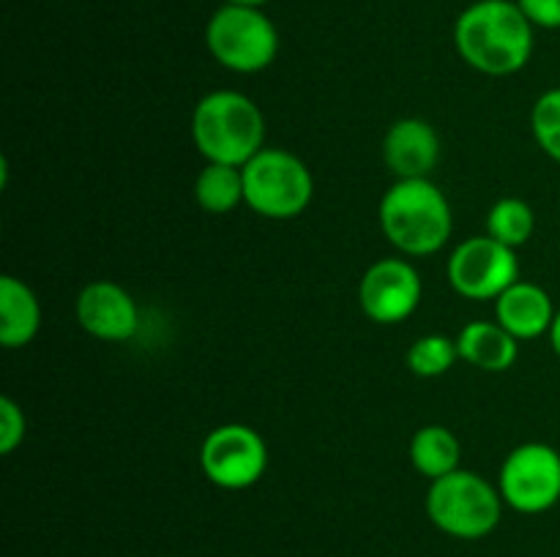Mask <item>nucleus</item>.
<instances>
[{"instance_id": "f257e3e1", "label": "nucleus", "mask_w": 560, "mask_h": 557, "mask_svg": "<svg viewBox=\"0 0 560 557\" xmlns=\"http://www.w3.org/2000/svg\"><path fill=\"white\" fill-rule=\"evenodd\" d=\"M454 47L481 74H517L534 55V22L517 0H476L454 22Z\"/></svg>"}, {"instance_id": "f03ea898", "label": "nucleus", "mask_w": 560, "mask_h": 557, "mask_svg": "<svg viewBox=\"0 0 560 557\" xmlns=\"http://www.w3.org/2000/svg\"><path fill=\"white\" fill-rule=\"evenodd\" d=\"M388 244L408 257H430L452 238V205L430 178L397 180L381 200Z\"/></svg>"}, {"instance_id": "7ed1b4c3", "label": "nucleus", "mask_w": 560, "mask_h": 557, "mask_svg": "<svg viewBox=\"0 0 560 557\" xmlns=\"http://www.w3.org/2000/svg\"><path fill=\"white\" fill-rule=\"evenodd\" d=\"M191 140L208 162L244 167L262 151L266 118L244 93L213 91L197 102L191 115Z\"/></svg>"}, {"instance_id": "20e7f679", "label": "nucleus", "mask_w": 560, "mask_h": 557, "mask_svg": "<svg viewBox=\"0 0 560 557\" xmlns=\"http://www.w3.org/2000/svg\"><path fill=\"white\" fill-rule=\"evenodd\" d=\"M501 489L470 470H454L432 481L427 491V513L432 524L454 538L476 541L490 535L501 522Z\"/></svg>"}, {"instance_id": "39448f33", "label": "nucleus", "mask_w": 560, "mask_h": 557, "mask_svg": "<svg viewBox=\"0 0 560 557\" xmlns=\"http://www.w3.org/2000/svg\"><path fill=\"white\" fill-rule=\"evenodd\" d=\"M244 202L266 218H295L310 208L315 180L295 153L262 147L244 164Z\"/></svg>"}, {"instance_id": "423d86ee", "label": "nucleus", "mask_w": 560, "mask_h": 557, "mask_svg": "<svg viewBox=\"0 0 560 557\" xmlns=\"http://www.w3.org/2000/svg\"><path fill=\"white\" fill-rule=\"evenodd\" d=\"M206 44L213 60L224 69L257 74L277 60L279 33L262 9L224 3L208 20Z\"/></svg>"}, {"instance_id": "0eeeda50", "label": "nucleus", "mask_w": 560, "mask_h": 557, "mask_svg": "<svg viewBox=\"0 0 560 557\" xmlns=\"http://www.w3.org/2000/svg\"><path fill=\"white\" fill-rule=\"evenodd\" d=\"M446 273L454 293L463 298L495 300L514 282H520L517 249L490 235H474L452 251Z\"/></svg>"}, {"instance_id": "6e6552de", "label": "nucleus", "mask_w": 560, "mask_h": 557, "mask_svg": "<svg viewBox=\"0 0 560 557\" xmlns=\"http://www.w3.org/2000/svg\"><path fill=\"white\" fill-rule=\"evenodd\" d=\"M202 473L222 489H249L266 475L268 446L246 424H224L208 431L200 448Z\"/></svg>"}, {"instance_id": "1a4fd4ad", "label": "nucleus", "mask_w": 560, "mask_h": 557, "mask_svg": "<svg viewBox=\"0 0 560 557\" xmlns=\"http://www.w3.org/2000/svg\"><path fill=\"white\" fill-rule=\"evenodd\" d=\"M503 502L520 513H545L560 500V453L547 442L517 446L501 467Z\"/></svg>"}, {"instance_id": "9d476101", "label": "nucleus", "mask_w": 560, "mask_h": 557, "mask_svg": "<svg viewBox=\"0 0 560 557\" xmlns=\"http://www.w3.org/2000/svg\"><path fill=\"white\" fill-rule=\"evenodd\" d=\"M359 300L364 315L381 325L408 320L421 304V276L402 257H386L366 268L361 276Z\"/></svg>"}, {"instance_id": "9b49d317", "label": "nucleus", "mask_w": 560, "mask_h": 557, "mask_svg": "<svg viewBox=\"0 0 560 557\" xmlns=\"http://www.w3.org/2000/svg\"><path fill=\"white\" fill-rule=\"evenodd\" d=\"M77 322L102 342H126L140 328V309L120 284L91 282L77 298Z\"/></svg>"}, {"instance_id": "f8f14e48", "label": "nucleus", "mask_w": 560, "mask_h": 557, "mask_svg": "<svg viewBox=\"0 0 560 557\" xmlns=\"http://www.w3.org/2000/svg\"><path fill=\"white\" fill-rule=\"evenodd\" d=\"M383 158L397 180L430 178L441 162V137L427 120L402 118L388 126L383 140Z\"/></svg>"}, {"instance_id": "ddd939ff", "label": "nucleus", "mask_w": 560, "mask_h": 557, "mask_svg": "<svg viewBox=\"0 0 560 557\" xmlns=\"http://www.w3.org/2000/svg\"><path fill=\"white\" fill-rule=\"evenodd\" d=\"M556 315L550 293L534 282H514L495 298V322L514 339H539L541 333H550Z\"/></svg>"}, {"instance_id": "4468645a", "label": "nucleus", "mask_w": 560, "mask_h": 557, "mask_svg": "<svg viewBox=\"0 0 560 557\" xmlns=\"http://www.w3.org/2000/svg\"><path fill=\"white\" fill-rule=\"evenodd\" d=\"M42 328V304L22 278H0V342L3 347H25Z\"/></svg>"}, {"instance_id": "2eb2a0df", "label": "nucleus", "mask_w": 560, "mask_h": 557, "mask_svg": "<svg viewBox=\"0 0 560 557\" xmlns=\"http://www.w3.org/2000/svg\"><path fill=\"white\" fill-rule=\"evenodd\" d=\"M520 339H514L498 322L476 320L459 331L457 347L459 358L481 371H506L512 369L520 355Z\"/></svg>"}, {"instance_id": "dca6fc26", "label": "nucleus", "mask_w": 560, "mask_h": 557, "mask_svg": "<svg viewBox=\"0 0 560 557\" xmlns=\"http://www.w3.org/2000/svg\"><path fill=\"white\" fill-rule=\"evenodd\" d=\"M459 457H463V446H459L457 435L446 426L430 424L416 431L413 440H410V462L430 481L459 470Z\"/></svg>"}, {"instance_id": "f3484780", "label": "nucleus", "mask_w": 560, "mask_h": 557, "mask_svg": "<svg viewBox=\"0 0 560 557\" xmlns=\"http://www.w3.org/2000/svg\"><path fill=\"white\" fill-rule=\"evenodd\" d=\"M195 200L206 213L235 211L244 202V169L208 162L195 180Z\"/></svg>"}, {"instance_id": "a211bd4d", "label": "nucleus", "mask_w": 560, "mask_h": 557, "mask_svg": "<svg viewBox=\"0 0 560 557\" xmlns=\"http://www.w3.org/2000/svg\"><path fill=\"white\" fill-rule=\"evenodd\" d=\"M534 229V208L525 200H520V197H503V200H498L495 205L490 208V213H487V235L501 240V244L512 246V249L528 244Z\"/></svg>"}, {"instance_id": "6ab92c4d", "label": "nucleus", "mask_w": 560, "mask_h": 557, "mask_svg": "<svg viewBox=\"0 0 560 557\" xmlns=\"http://www.w3.org/2000/svg\"><path fill=\"white\" fill-rule=\"evenodd\" d=\"M457 339H448L443 333H427L410 344L408 369L419 377H441L457 364Z\"/></svg>"}, {"instance_id": "aec40b11", "label": "nucleus", "mask_w": 560, "mask_h": 557, "mask_svg": "<svg viewBox=\"0 0 560 557\" xmlns=\"http://www.w3.org/2000/svg\"><path fill=\"white\" fill-rule=\"evenodd\" d=\"M530 126L541 151L560 164V87L541 93L530 112Z\"/></svg>"}, {"instance_id": "412c9836", "label": "nucleus", "mask_w": 560, "mask_h": 557, "mask_svg": "<svg viewBox=\"0 0 560 557\" xmlns=\"http://www.w3.org/2000/svg\"><path fill=\"white\" fill-rule=\"evenodd\" d=\"M25 413L20 404L9 396L0 399V453H14V448L25 440Z\"/></svg>"}, {"instance_id": "4be33fe9", "label": "nucleus", "mask_w": 560, "mask_h": 557, "mask_svg": "<svg viewBox=\"0 0 560 557\" xmlns=\"http://www.w3.org/2000/svg\"><path fill=\"white\" fill-rule=\"evenodd\" d=\"M534 27L560 31V0H517Z\"/></svg>"}, {"instance_id": "5701e85b", "label": "nucleus", "mask_w": 560, "mask_h": 557, "mask_svg": "<svg viewBox=\"0 0 560 557\" xmlns=\"http://www.w3.org/2000/svg\"><path fill=\"white\" fill-rule=\"evenodd\" d=\"M550 344H552V349L560 355V309H558L556 320H552V328H550Z\"/></svg>"}, {"instance_id": "b1692460", "label": "nucleus", "mask_w": 560, "mask_h": 557, "mask_svg": "<svg viewBox=\"0 0 560 557\" xmlns=\"http://www.w3.org/2000/svg\"><path fill=\"white\" fill-rule=\"evenodd\" d=\"M224 3H230V5H244V9H262V5L271 3V0H224Z\"/></svg>"}]
</instances>
